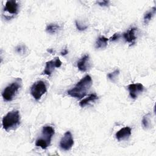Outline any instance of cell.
Segmentation results:
<instances>
[{
    "mask_svg": "<svg viewBox=\"0 0 156 156\" xmlns=\"http://www.w3.org/2000/svg\"><path fill=\"white\" fill-rule=\"evenodd\" d=\"M92 85V79L90 76L87 75L81 79L76 85L67 91L68 95L77 99L83 98Z\"/></svg>",
    "mask_w": 156,
    "mask_h": 156,
    "instance_id": "obj_1",
    "label": "cell"
},
{
    "mask_svg": "<svg viewBox=\"0 0 156 156\" xmlns=\"http://www.w3.org/2000/svg\"><path fill=\"white\" fill-rule=\"evenodd\" d=\"M20 123V115L18 110H12L8 112L2 118V125L4 130L14 129Z\"/></svg>",
    "mask_w": 156,
    "mask_h": 156,
    "instance_id": "obj_2",
    "label": "cell"
},
{
    "mask_svg": "<svg viewBox=\"0 0 156 156\" xmlns=\"http://www.w3.org/2000/svg\"><path fill=\"white\" fill-rule=\"evenodd\" d=\"M54 135V129L50 126H43L41 130V137L36 140L35 145L41 147L43 149H46L50 144L51 138Z\"/></svg>",
    "mask_w": 156,
    "mask_h": 156,
    "instance_id": "obj_3",
    "label": "cell"
},
{
    "mask_svg": "<svg viewBox=\"0 0 156 156\" xmlns=\"http://www.w3.org/2000/svg\"><path fill=\"white\" fill-rule=\"evenodd\" d=\"M22 80L20 78L16 79L11 84L7 86L2 92V96L5 101H11L16 96L21 87Z\"/></svg>",
    "mask_w": 156,
    "mask_h": 156,
    "instance_id": "obj_4",
    "label": "cell"
},
{
    "mask_svg": "<svg viewBox=\"0 0 156 156\" xmlns=\"http://www.w3.org/2000/svg\"><path fill=\"white\" fill-rule=\"evenodd\" d=\"M47 88L46 83L42 80L35 82L30 87V93L32 97L37 101L46 92Z\"/></svg>",
    "mask_w": 156,
    "mask_h": 156,
    "instance_id": "obj_5",
    "label": "cell"
},
{
    "mask_svg": "<svg viewBox=\"0 0 156 156\" xmlns=\"http://www.w3.org/2000/svg\"><path fill=\"white\" fill-rule=\"evenodd\" d=\"M74 144V140L71 133L67 131L65 133L60 141V147L62 150L68 151L71 149Z\"/></svg>",
    "mask_w": 156,
    "mask_h": 156,
    "instance_id": "obj_6",
    "label": "cell"
},
{
    "mask_svg": "<svg viewBox=\"0 0 156 156\" xmlns=\"http://www.w3.org/2000/svg\"><path fill=\"white\" fill-rule=\"evenodd\" d=\"M62 62L58 57H55V60H52L46 63V66L43 74L51 76L55 68H59L62 65Z\"/></svg>",
    "mask_w": 156,
    "mask_h": 156,
    "instance_id": "obj_7",
    "label": "cell"
},
{
    "mask_svg": "<svg viewBox=\"0 0 156 156\" xmlns=\"http://www.w3.org/2000/svg\"><path fill=\"white\" fill-rule=\"evenodd\" d=\"M127 88L129 91L130 96L132 99H136L138 94L143 92L144 90L143 85L140 83L130 84L128 85Z\"/></svg>",
    "mask_w": 156,
    "mask_h": 156,
    "instance_id": "obj_8",
    "label": "cell"
},
{
    "mask_svg": "<svg viewBox=\"0 0 156 156\" xmlns=\"http://www.w3.org/2000/svg\"><path fill=\"white\" fill-rule=\"evenodd\" d=\"M18 9L19 5L16 1L8 0L5 2L4 11L12 15H15L18 13Z\"/></svg>",
    "mask_w": 156,
    "mask_h": 156,
    "instance_id": "obj_9",
    "label": "cell"
},
{
    "mask_svg": "<svg viewBox=\"0 0 156 156\" xmlns=\"http://www.w3.org/2000/svg\"><path fill=\"white\" fill-rule=\"evenodd\" d=\"M132 133V130L129 127H125L118 130L115 136L118 141H121L128 138Z\"/></svg>",
    "mask_w": 156,
    "mask_h": 156,
    "instance_id": "obj_10",
    "label": "cell"
},
{
    "mask_svg": "<svg viewBox=\"0 0 156 156\" xmlns=\"http://www.w3.org/2000/svg\"><path fill=\"white\" fill-rule=\"evenodd\" d=\"M136 29L135 27H132L127 32L123 33L122 36L127 43H130V45L133 44L135 42V40L136 39V37L135 36V31Z\"/></svg>",
    "mask_w": 156,
    "mask_h": 156,
    "instance_id": "obj_11",
    "label": "cell"
},
{
    "mask_svg": "<svg viewBox=\"0 0 156 156\" xmlns=\"http://www.w3.org/2000/svg\"><path fill=\"white\" fill-rule=\"evenodd\" d=\"M88 60H89V56L88 55H85L84 56H83L80 60L77 62V68L78 69L82 71V72H85L87 70L88 68Z\"/></svg>",
    "mask_w": 156,
    "mask_h": 156,
    "instance_id": "obj_12",
    "label": "cell"
},
{
    "mask_svg": "<svg viewBox=\"0 0 156 156\" xmlns=\"http://www.w3.org/2000/svg\"><path fill=\"white\" fill-rule=\"evenodd\" d=\"M108 41V38L105 37L104 36H101L98 38L95 46L97 49H103L105 48L107 45V42Z\"/></svg>",
    "mask_w": 156,
    "mask_h": 156,
    "instance_id": "obj_13",
    "label": "cell"
},
{
    "mask_svg": "<svg viewBox=\"0 0 156 156\" xmlns=\"http://www.w3.org/2000/svg\"><path fill=\"white\" fill-rule=\"evenodd\" d=\"M155 12H156V8L155 7H153L151 10H149V11H147L144 13V17H143L144 24H147L149 23V21L152 20V17L154 16Z\"/></svg>",
    "mask_w": 156,
    "mask_h": 156,
    "instance_id": "obj_14",
    "label": "cell"
},
{
    "mask_svg": "<svg viewBox=\"0 0 156 156\" xmlns=\"http://www.w3.org/2000/svg\"><path fill=\"white\" fill-rule=\"evenodd\" d=\"M98 99V96L96 94H91L85 99H83L79 102V105L81 107H84L85 105L88 104L90 102H93Z\"/></svg>",
    "mask_w": 156,
    "mask_h": 156,
    "instance_id": "obj_15",
    "label": "cell"
},
{
    "mask_svg": "<svg viewBox=\"0 0 156 156\" xmlns=\"http://www.w3.org/2000/svg\"><path fill=\"white\" fill-rule=\"evenodd\" d=\"M59 29H60V26L59 25H58L57 24L52 23V24H48L46 26V30L49 34H54L56 33L58 30Z\"/></svg>",
    "mask_w": 156,
    "mask_h": 156,
    "instance_id": "obj_16",
    "label": "cell"
},
{
    "mask_svg": "<svg viewBox=\"0 0 156 156\" xmlns=\"http://www.w3.org/2000/svg\"><path fill=\"white\" fill-rule=\"evenodd\" d=\"M142 124L144 128L147 129L150 127L151 122H150V113H148L147 114L145 115L142 119Z\"/></svg>",
    "mask_w": 156,
    "mask_h": 156,
    "instance_id": "obj_17",
    "label": "cell"
},
{
    "mask_svg": "<svg viewBox=\"0 0 156 156\" xmlns=\"http://www.w3.org/2000/svg\"><path fill=\"white\" fill-rule=\"evenodd\" d=\"M119 74V69H116L114 71L112 72V73H110L107 74V77L112 82H115L116 79H118V77Z\"/></svg>",
    "mask_w": 156,
    "mask_h": 156,
    "instance_id": "obj_18",
    "label": "cell"
},
{
    "mask_svg": "<svg viewBox=\"0 0 156 156\" xmlns=\"http://www.w3.org/2000/svg\"><path fill=\"white\" fill-rule=\"evenodd\" d=\"M16 51L18 53L24 54L26 51V49L25 46H24V45H18L16 48Z\"/></svg>",
    "mask_w": 156,
    "mask_h": 156,
    "instance_id": "obj_19",
    "label": "cell"
},
{
    "mask_svg": "<svg viewBox=\"0 0 156 156\" xmlns=\"http://www.w3.org/2000/svg\"><path fill=\"white\" fill-rule=\"evenodd\" d=\"M76 27H77V29H78V30H81V31H82V30H85L86 29H87V27H88V26H84V25H81L78 21H76Z\"/></svg>",
    "mask_w": 156,
    "mask_h": 156,
    "instance_id": "obj_20",
    "label": "cell"
},
{
    "mask_svg": "<svg viewBox=\"0 0 156 156\" xmlns=\"http://www.w3.org/2000/svg\"><path fill=\"white\" fill-rule=\"evenodd\" d=\"M120 37V34L119 33H115L110 38V39H108L110 41H116L117 40H118Z\"/></svg>",
    "mask_w": 156,
    "mask_h": 156,
    "instance_id": "obj_21",
    "label": "cell"
},
{
    "mask_svg": "<svg viewBox=\"0 0 156 156\" xmlns=\"http://www.w3.org/2000/svg\"><path fill=\"white\" fill-rule=\"evenodd\" d=\"M97 3L101 6H107L108 5L109 1H98Z\"/></svg>",
    "mask_w": 156,
    "mask_h": 156,
    "instance_id": "obj_22",
    "label": "cell"
},
{
    "mask_svg": "<svg viewBox=\"0 0 156 156\" xmlns=\"http://www.w3.org/2000/svg\"><path fill=\"white\" fill-rule=\"evenodd\" d=\"M68 53V50H67L66 49H65L63 51H62L61 52V55H66Z\"/></svg>",
    "mask_w": 156,
    "mask_h": 156,
    "instance_id": "obj_23",
    "label": "cell"
},
{
    "mask_svg": "<svg viewBox=\"0 0 156 156\" xmlns=\"http://www.w3.org/2000/svg\"><path fill=\"white\" fill-rule=\"evenodd\" d=\"M48 52H51H51H52V49H48Z\"/></svg>",
    "mask_w": 156,
    "mask_h": 156,
    "instance_id": "obj_24",
    "label": "cell"
}]
</instances>
